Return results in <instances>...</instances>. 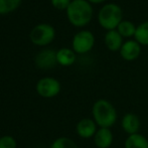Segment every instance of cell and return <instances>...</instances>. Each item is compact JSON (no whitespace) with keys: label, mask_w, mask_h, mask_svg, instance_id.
<instances>
[{"label":"cell","mask_w":148,"mask_h":148,"mask_svg":"<svg viewBox=\"0 0 148 148\" xmlns=\"http://www.w3.org/2000/svg\"><path fill=\"white\" fill-rule=\"evenodd\" d=\"M93 120L100 128H110L116 123L117 111L111 102L105 99H99L92 108Z\"/></svg>","instance_id":"6da1fadb"},{"label":"cell","mask_w":148,"mask_h":148,"mask_svg":"<svg viewBox=\"0 0 148 148\" xmlns=\"http://www.w3.org/2000/svg\"><path fill=\"white\" fill-rule=\"evenodd\" d=\"M66 15L72 24L84 26L91 21L93 8L86 0H73L66 8Z\"/></svg>","instance_id":"7a4b0ae2"},{"label":"cell","mask_w":148,"mask_h":148,"mask_svg":"<svg viewBox=\"0 0 148 148\" xmlns=\"http://www.w3.org/2000/svg\"><path fill=\"white\" fill-rule=\"evenodd\" d=\"M123 18V11L121 7L115 3H109L101 8L98 15L99 22L106 29H115Z\"/></svg>","instance_id":"3957f363"},{"label":"cell","mask_w":148,"mask_h":148,"mask_svg":"<svg viewBox=\"0 0 148 148\" xmlns=\"http://www.w3.org/2000/svg\"><path fill=\"white\" fill-rule=\"evenodd\" d=\"M30 40L36 45H45L53 40L56 30L51 25L40 23L30 31Z\"/></svg>","instance_id":"277c9868"},{"label":"cell","mask_w":148,"mask_h":148,"mask_svg":"<svg viewBox=\"0 0 148 148\" xmlns=\"http://www.w3.org/2000/svg\"><path fill=\"white\" fill-rule=\"evenodd\" d=\"M36 92L43 98H53L60 92V84L57 79L45 77L37 82Z\"/></svg>","instance_id":"5b68a950"},{"label":"cell","mask_w":148,"mask_h":148,"mask_svg":"<svg viewBox=\"0 0 148 148\" xmlns=\"http://www.w3.org/2000/svg\"><path fill=\"white\" fill-rule=\"evenodd\" d=\"M95 43V37L91 31H79L73 38V49L78 53H85L91 51Z\"/></svg>","instance_id":"8992f818"},{"label":"cell","mask_w":148,"mask_h":148,"mask_svg":"<svg viewBox=\"0 0 148 148\" xmlns=\"http://www.w3.org/2000/svg\"><path fill=\"white\" fill-rule=\"evenodd\" d=\"M58 64L57 53L53 49H43L35 57V64L41 70H49Z\"/></svg>","instance_id":"52a82bcc"},{"label":"cell","mask_w":148,"mask_h":148,"mask_svg":"<svg viewBox=\"0 0 148 148\" xmlns=\"http://www.w3.org/2000/svg\"><path fill=\"white\" fill-rule=\"evenodd\" d=\"M97 126L96 122L93 119L90 118H84L82 120L79 121V123L77 124L76 130L78 135L81 138L84 139H89L91 137H94L97 132Z\"/></svg>","instance_id":"ba28073f"},{"label":"cell","mask_w":148,"mask_h":148,"mask_svg":"<svg viewBox=\"0 0 148 148\" xmlns=\"http://www.w3.org/2000/svg\"><path fill=\"white\" fill-rule=\"evenodd\" d=\"M141 51L140 43L136 40H127L120 49L121 57L126 60H134L139 57Z\"/></svg>","instance_id":"9c48e42d"},{"label":"cell","mask_w":148,"mask_h":148,"mask_svg":"<svg viewBox=\"0 0 148 148\" xmlns=\"http://www.w3.org/2000/svg\"><path fill=\"white\" fill-rule=\"evenodd\" d=\"M121 126L128 135L136 134V133H139L138 131L140 129V119L136 114L127 113L122 118Z\"/></svg>","instance_id":"30bf717a"},{"label":"cell","mask_w":148,"mask_h":148,"mask_svg":"<svg viewBox=\"0 0 148 148\" xmlns=\"http://www.w3.org/2000/svg\"><path fill=\"white\" fill-rule=\"evenodd\" d=\"M113 140L114 136L110 128H99L94 136V143L97 148H109Z\"/></svg>","instance_id":"8fae6325"},{"label":"cell","mask_w":148,"mask_h":148,"mask_svg":"<svg viewBox=\"0 0 148 148\" xmlns=\"http://www.w3.org/2000/svg\"><path fill=\"white\" fill-rule=\"evenodd\" d=\"M105 43L108 49L111 51H118L123 45L122 35L118 32V30H109L105 34Z\"/></svg>","instance_id":"7c38bea8"},{"label":"cell","mask_w":148,"mask_h":148,"mask_svg":"<svg viewBox=\"0 0 148 148\" xmlns=\"http://www.w3.org/2000/svg\"><path fill=\"white\" fill-rule=\"evenodd\" d=\"M125 148H148V139L140 133L129 135L125 140Z\"/></svg>","instance_id":"4fadbf2b"},{"label":"cell","mask_w":148,"mask_h":148,"mask_svg":"<svg viewBox=\"0 0 148 148\" xmlns=\"http://www.w3.org/2000/svg\"><path fill=\"white\" fill-rule=\"evenodd\" d=\"M57 60L58 64L64 66H72L76 60V55L75 51H72L71 49H60L59 51H57Z\"/></svg>","instance_id":"5bb4252c"},{"label":"cell","mask_w":148,"mask_h":148,"mask_svg":"<svg viewBox=\"0 0 148 148\" xmlns=\"http://www.w3.org/2000/svg\"><path fill=\"white\" fill-rule=\"evenodd\" d=\"M135 38L141 45H148V21L139 24L135 31Z\"/></svg>","instance_id":"9a60e30c"},{"label":"cell","mask_w":148,"mask_h":148,"mask_svg":"<svg viewBox=\"0 0 148 148\" xmlns=\"http://www.w3.org/2000/svg\"><path fill=\"white\" fill-rule=\"evenodd\" d=\"M117 30L122 36L129 37L131 35H135L136 27L135 25L129 20H122L117 26Z\"/></svg>","instance_id":"2e32d148"},{"label":"cell","mask_w":148,"mask_h":148,"mask_svg":"<svg viewBox=\"0 0 148 148\" xmlns=\"http://www.w3.org/2000/svg\"><path fill=\"white\" fill-rule=\"evenodd\" d=\"M21 3V0H0V14H7L15 10Z\"/></svg>","instance_id":"e0dca14e"},{"label":"cell","mask_w":148,"mask_h":148,"mask_svg":"<svg viewBox=\"0 0 148 148\" xmlns=\"http://www.w3.org/2000/svg\"><path fill=\"white\" fill-rule=\"evenodd\" d=\"M51 148H79L77 143L69 137H59L53 142Z\"/></svg>","instance_id":"ac0fdd59"},{"label":"cell","mask_w":148,"mask_h":148,"mask_svg":"<svg viewBox=\"0 0 148 148\" xmlns=\"http://www.w3.org/2000/svg\"><path fill=\"white\" fill-rule=\"evenodd\" d=\"M16 140L12 136L5 135L0 138V148H16Z\"/></svg>","instance_id":"d6986e66"},{"label":"cell","mask_w":148,"mask_h":148,"mask_svg":"<svg viewBox=\"0 0 148 148\" xmlns=\"http://www.w3.org/2000/svg\"><path fill=\"white\" fill-rule=\"evenodd\" d=\"M71 2V0H51V4L58 9H66Z\"/></svg>","instance_id":"ffe728a7"},{"label":"cell","mask_w":148,"mask_h":148,"mask_svg":"<svg viewBox=\"0 0 148 148\" xmlns=\"http://www.w3.org/2000/svg\"><path fill=\"white\" fill-rule=\"evenodd\" d=\"M89 1L93 2V3H100V2H103V1H105V0H89Z\"/></svg>","instance_id":"44dd1931"}]
</instances>
